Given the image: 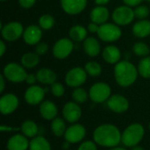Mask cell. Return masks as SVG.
Masks as SVG:
<instances>
[{
  "label": "cell",
  "instance_id": "d4e9b609",
  "mask_svg": "<svg viewBox=\"0 0 150 150\" xmlns=\"http://www.w3.org/2000/svg\"><path fill=\"white\" fill-rule=\"evenodd\" d=\"M88 35V30L81 25H73L69 31V36L74 42L83 41Z\"/></svg>",
  "mask_w": 150,
  "mask_h": 150
},
{
  "label": "cell",
  "instance_id": "5bb4252c",
  "mask_svg": "<svg viewBox=\"0 0 150 150\" xmlns=\"http://www.w3.org/2000/svg\"><path fill=\"white\" fill-rule=\"evenodd\" d=\"M18 106V98L12 93H7L0 98V112L4 114H10L13 112Z\"/></svg>",
  "mask_w": 150,
  "mask_h": 150
},
{
  "label": "cell",
  "instance_id": "816d5d0a",
  "mask_svg": "<svg viewBox=\"0 0 150 150\" xmlns=\"http://www.w3.org/2000/svg\"><path fill=\"white\" fill-rule=\"evenodd\" d=\"M146 1H148V2H149L150 3V0H146Z\"/></svg>",
  "mask_w": 150,
  "mask_h": 150
},
{
  "label": "cell",
  "instance_id": "c3c4849f",
  "mask_svg": "<svg viewBox=\"0 0 150 150\" xmlns=\"http://www.w3.org/2000/svg\"><path fill=\"white\" fill-rule=\"evenodd\" d=\"M132 150H144V149L142 147H139V146H135V147H134V149Z\"/></svg>",
  "mask_w": 150,
  "mask_h": 150
},
{
  "label": "cell",
  "instance_id": "74e56055",
  "mask_svg": "<svg viewBox=\"0 0 150 150\" xmlns=\"http://www.w3.org/2000/svg\"><path fill=\"white\" fill-rule=\"evenodd\" d=\"M78 150H97V146L93 142L87 141V142H83L79 146Z\"/></svg>",
  "mask_w": 150,
  "mask_h": 150
},
{
  "label": "cell",
  "instance_id": "30bf717a",
  "mask_svg": "<svg viewBox=\"0 0 150 150\" xmlns=\"http://www.w3.org/2000/svg\"><path fill=\"white\" fill-rule=\"evenodd\" d=\"M87 73L84 69L81 67H75L69 69L65 76V82L68 86L72 88H78L83 85L87 80Z\"/></svg>",
  "mask_w": 150,
  "mask_h": 150
},
{
  "label": "cell",
  "instance_id": "d6a6232c",
  "mask_svg": "<svg viewBox=\"0 0 150 150\" xmlns=\"http://www.w3.org/2000/svg\"><path fill=\"white\" fill-rule=\"evenodd\" d=\"M133 52L135 55L140 56V57H146L149 56L150 54V47L144 42H136L134 44L133 47Z\"/></svg>",
  "mask_w": 150,
  "mask_h": 150
},
{
  "label": "cell",
  "instance_id": "3957f363",
  "mask_svg": "<svg viewBox=\"0 0 150 150\" xmlns=\"http://www.w3.org/2000/svg\"><path fill=\"white\" fill-rule=\"evenodd\" d=\"M144 136V128L141 124L134 123L127 127L122 135L121 142L127 147H135Z\"/></svg>",
  "mask_w": 150,
  "mask_h": 150
},
{
  "label": "cell",
  "instance_id": "4fadbf2b",
  "mask_svg": "<svg viewBox=\"0 0 150 150\" xmlns=\"http://www.w3.org/2000/svg\"><path fill=\"white\" fill-rule=\"evenodd\" d=\"M46 91L44 88L39 85H31L25 92V100L27 104L32 105H36L42 103L45 98Z\"/></svg>",
  "mask_w": 150,
  "mask_h": 150
},
{
  "label": "cell",
  "instance_id": "ac0fdd59",
  "mask_svg": "<svg viewBox=\"0 0 150 150\" xmlns=\"http://www.w3.org/2000/svg\"><path fill=\"white\" fill-rule=\"evenodd\" d=\"M102 57L105 62L108 64H117L120 62L121 59V52L120 48L114 45L106 46L102 51Z\"/></svg>",
  "mask_w": 150,
  "mask_h": 150
},
{
  "label": "cell",
  "instance_id": "f6af8a7d",
  "mask_svg": "<svg viewBox=\"0 0 150 150\" xmlns=\"http://www.w3.org/2000/svg\"><path fill=\"white\" fill-rule=\"evenodd\" d=\"M4 79L5 77L4 76V75H0V92H3L4 90V86H5Z\"/></svg>",
  "mask_w": 150,
  "mask_h": 150
},
{
  "label": "cell",
  "instance_id": "e0dca14e",
  "mask_svg": "<svg viewBox=\"0 0 150 150\" xmlns=\"http://www.w3.org/2000/svg\"><path fill=\"white\" fill-rule=\"evenodd\" d=\"M62 114L64 119L70 123H75L79 120L82 115L80 106L76 102H68L65 104L62 109Z\"/></svg>",
  "mask_w": 150,
  "mask_h": 150
},
{
  "label": "cell",
  "instance_id": "5b68a950",
  "mask_svg": "<svg viewBox=\"0 0 150 150\" xmlns=\"http://www.w3.org/2000/svg\"><path fill=\"white\" fill-rule=\"evenodd\" d=\"M3 75L5 79L11 83H22L25 81L27 76L25 68L16 62H10L6 64L4 68Z\"/></svg>",
  "mask_w": 150,
  "mask_h": 150
},
{
  "label": "cell",
  "instance_id": "277c9868",
  "mask_svg": "<svg viewBox=\"0 0 150 150\" xmlns=\"http://www.w3.org/2000/svg\"><path fill=\"white\" fill-rule=\"evenodd\" d=\"M98 38L104 42H114L120 39L122 35V31L120 25L115 23H105L99 25L98 31Z\"/></svg>",
  "mask_w": 150,
  "mask_h": 150
},
{
  "label": "cell",
  "instance_id": "7bdbcfd3",
  "mask_svg": "<svg viewBox=\"0 0 150 150\" xmlns=\"http://www.w3.org/2000/svg\"><path fill=\"white\" fill-rule=\"evenodd\" d=\"M21 128H17V127H10L6 126H2L0 127V131L2 132H11V131H18Z\"/></svg>",
  "mask_w": 150,
  "mask_h": 150
},
{
  "label": "cell",
  "instance_id": "d590c367",
  "mask_svg": "<svg viewBox=\"0 0 150 150\" xmlns=\"http://www.w3.org/2000/svg\"><path fill=\"white\" fill-rule=\"evenodd\" d=\"M51 92L54 97L60 98L62 97L64 92H65V89L64 86L61 83H54L53 84H51Z\"/></svg>",
  "mask_w": 150,
  "mask_h": 150
},
{
  "label": "cell",
  "instance_id": "2e32d148",
  "mask_svg": "<svg viewBox=\"0 0 150 150\" xmlns=\"http://www.w3.org/2000/svg\"><path fill=\"white\" fill-rule=\"evenodd\" d=\"M86 134V130L80 124H74L66 129L64 134L65 140L70 143H77L81 142Z\"/></svg>",
  "mask_w": 150,
  "mask_h": 150
},
{
  "label": "cell",
  "instance_id": "ee69618b",
  "mask_svg": "<svg viewBox=\"0 0 150 150\" xmlns=\"http://www.w3.org/2000/svg\"><path fill=\"white\" fill-rule=\"evenodd\" d=\"M5 52H6V45L4 40H0V55L4 56Z\"/></svg>",
  "mask_w": 150,
  "mask_h": 150
},
{
  "label": "cell",
  "instance_id": "f35d334b",
  "mask_svg": "<svg viewBox=\"0 0 150 150\" xmlns=\"http://www.w3.org/2000/svg\"><path fill=\"white\" fill-rule=\"evenodd\" d=\"M36 3V0H18V4L23 9H30Z\"/></svg>",
  "mask_w": 150,
  "mask_h": 150
},
{
  "label": "cell",
  "instance_id": "83f0119b",
  "mask_svg": "<svg viewBox=\"0 0 150 150\" xmlns=\"http://www.w3.org/2000/svg\"><path fill=\"white\" fill-rule=\"evenodd\" d=\"M20 128H21L23 134L28 138H34L39 132L38 126L33 120H25L22 124Z\"/></svg>",
  "mask_w": 150,
  "mask_h": 150
},
{
  "label": "cell",
  "instance_id": "ffe728a7",
  "mask_svg": "<svg viewBox=\"0 0 150 150\" xmlns=\"http://www.w3.org/2000/svg\"><path fill=\"white\" fill-rule=\"evenodd\" d=\"M83 47L85 54L89 57H96L101 51L100 43L95 37H87L83 41Z\"/></svg>",
  "mask_w": 150,
  "mask_h": 150
},
{
  "label": "cell",
  "instance_id": "ba28073f",
  "mask_svg": "<svg viewBox=\"0 0 150 150\" xmlns=\"http://www.w3.org/2000/svg\"><path fill=\"white\" fill-rule=\"evenodd\" d=\"M74 41L70 38H62L53 46V55L58 60L68 58L74 50Z\"/></svg>",
  "mask_w": 150,
  "mask_h": 150
},
{
  "label": "cell",
  "instance_id": "8d00e7d4",
  "mask_svg": "<svg viewBox=\"0 0 150 150\" xmlns=\"http://www.w3.org/2000/svg\"><path fill=\"white\" fill-rule=\"evenodd\" d=\"M47 51H48V45L46 42L40 41L35 47V53L37 54H39L40 56L46 54L47 53Z\"/></svg>",
  "mask_w": 150,
  "mask_h": 150
},
{
  "label": "cell",
  "instance_id": "603a6c76",
  "mask_svg": "<svg viewBox=\"0 0 150 150\" xmlns=\"http://www.w3.org/2000/svg\"><path fill=\"white\" fill-rule=\"evenodd\" d=\"M58 110L54 103L50 100L43 101L40 105V113L45 120H54L57 115Z\"/></svg>",
  "mask_w": 150,
  "mask_h": 150
},
{
  "label": "cell",
  "instance_id": "ab89813d",
  "mask_svg": "<svg viewBox=\"0 0 150 150\" xmlns=\"http://www.w3.org/2000/svg\"><path fill=\"white\" fill-rule=\"evenodd\" d=\"M143 0H122L124 4L130 6V7H136L142 4Z\"/></svg>",
  "mask_w": 150,
  "mask_h": 150
},
{
  "label": "cell",
  "instance_id": "7c38bea8",
  "mask_svg": "<svg viewBox=\"0 0 150 150\" xmlns=\"http://www.w3.org/2000/svg\"><path fill=\"white\" fill-rule=\"evenodd\" d=\"M62 9L69 15H77L84 11L88 0H60Z\"/></svg>",
  "mask_w": 150,
  "mask_h": 150
},
{
  "label": "cell",
  "instance_id": "d6986e66",
  "mask_svg": "<svg viewBox=\"0 0 150 150\" xmlns=\"http://www.w3.org/2000/svg\"><path fill=\"white\" fill-rule=\"evenodd\" d=\"M110 17V11L105 6H99L97 5L94 7L91 13H90V18L91 22L97 23L98 25H101L107 22Z\"/></svg>",
  "mask_w": 150,
  "mask_h": 150
},
{
  "label": "cell",
  "instance_id": "9a60e30c",
  "mask_svg": "<svg viewBox=\"0 0 150 150\" xmlns=\"http://www.w3.org/2000/svg\"><path fill=\"white\" fill-rule=\"evenodd\" d=\"M107 105L110 110L117 113H122L127 111L129 107V102L122 95L115 94L109 98L107 100Z\"/></svg>",
  "mask_w": 150,
  "mask_h": 150
},
{
  "label": "cell",
  "instance_id": "60d3db41",
  "mask_svg": "<svg viewBox=\"0 0 150 150\" xmlns=\"http://www.w3.org/2000/svg\"><path fill=\"white\" fill-rule=\"evenodd\" d=\"M98 28H99V25H98L97 23H94V22H91L87 26L88 32H90L91 33H98Z\"/></svg>",
  "mask_w": 150,
  "mask_h": 150
},
{
  "label": "cell",
  "instance_id": "44dd1931",
  "mask_svg": "<svg viewBox=\"0 0 150 150\" xmlns=\"http://www.w3.org/2000/svg\"><path fill=\"white\" fill-rule=\"evenodd\" d=\"M27 137L24 134H15L11 136L7 142L8 150H26L29 147Z\"/></svg>",
  "mask_w": 150,
  "mask_h": 150
},
{
  "label": "cell",
  "instance_id": "bcb514c9",
  "mask_svg": "<svg viewBox=\"0 0 150 150\" xmlns=\"http://www.w3.org/2000/svg\"><path fill=\"white\" fill-rule=\"evenodd\" d=\"M110 3V0H95V4L99 6H106Z\"/></svg>",
  "mask_w": 150,
  "mask_h": 150
},
{
  "label": "cell",
  "instance_id": "1f68e13d",
  "mask_svg": "<svg viewBox=\"0 0 150 150\" xmlns=\"http://www.w3.org/2000/svg\"><path fill=\"white\" fill-rule=\"evenodd\" d=\"M84 69L86 71V73L91 76H98L101 75L102 73V67L101 65L97 62H94V61H91V62H88L85 66H84Z\"/></svg>",
  "mask_w": 150,
  "mask_h": 150
},
{
  "label": "cell",
  "instance_id": "f1b7e54d",
  "mask_svg": "<svg viewBox=\"0 0 150 150\" xmlns=\"http://www.w3.org/2000/svg\"><path fill=\"white\" fill-rule=\"evenodd\" d=\"M139 75L143 78H150V56L142 57L137 67Z\"/></svg>",
  "mask_w": 150,
  "mask_h": 150
},
{
  "label": "cell",
  "instance_id": "cb8c5ba5",
  "mask_svg": "<svg viewBox=\"0 0 150 150\" xmlns=\"http://www.w3.org/2000/svg\"><path fill=\"white\" fill-rule=\"evenodd\" d=\"M36 76L38 82L42 84H53L57 79L56 73L48 68L40 69L36 73Z\"/></svg>",
  "mask_w": 150,
  "mask_h": 150
},
{
  "label": "cell",
  "instance_id": "4dcf8cb0",
  "mask_svg": "<svg viewBox=\"0 0 150 150\" xmlns=\"http://www.w3.org/2000/svg\"><path fill=\"white\" fill-rule=\"evenodd\" d=\"M55 24L54 18L51 14H43L39 18V25L42 30H51Z\"/></svg>",
  "mask_w": 150,
  "mask_h": 150
},
{
  "label": "cell",
  "instance_id": "7a4b0ae2",
  "mask_svg": "<svg viewBox=\"0 0 150 150\" xmlns=\"http://www.w3.org/2000/svg\"><path fill=\"white\" fill-rule=\"evenodd\" d=\"M138 75L137 68L127 60L120 61L114 66V77L121 87H129L134 84Z\"/></svg>",
  "mask_w": 150,
  "mask_h": 150
},
{
  "label": "cell",
  "instance_id": "7dc6e473",
  "mask_svg": "<svg viewBox=\"0 0 150 150\" xmlns=\"http://www.w3.org/2000/svg\"><path fill=\"white\" fill-rule=\"evenodd\" d=\"M69 145H70V142H67L66 141V142L65 143H63V145H62V149H68L69 148Z\"/></svg>",
  "mask_w": 150,
  "mask_h": 150
},
{
  "label": "cell",
  "instance_id": "e575fe53",
  "mask_svg": "<svg viewBox=\"0 0 150 150\" xmlns=\"http://www.w3.org/2000/svg\"><path fill=\"white\" fill-rule=\"evenodd\" d=\"M134 16L138 19H146L150 13V8L147 5L140 4L134 8Z\"/></svg>",
  "mask_w": 150,
  "mask_h": 150
},
{
  "label": "cell",
  "instance_id": "9c48e42d",
  "mask_svg": "<svg viewBox=\"0 0 150 150\" xmlns=\"http://www.w3.org/2000/svg\"><path fill=\"white\" fill-rule=\"evenodd\" d=\"M89 97L94 103H104L111 97V87L106 83H96L90 88Z\"/></svg>",
  "mask_w": 150,
  "mask_h": 150
},
{
  "label": "cell",
  "instance_id": "8fae6325",
  "mask_svg": "<svg viewBox=\"0 0 150 150\" xmlns=\"http://www.w3.org/2000/svg\"><path fill=\"white\" fill-rule=\"evenodd\" d=\"M22 37L25 44L29 46H36L41 41L42 29L40 27V25H30L25 28Z\"/></svg>",
  "mask_w": 150,
  "mask_h": 150
},
{
  "label": "cell",
  "instance_id": "8992f818",
  "mask_svg": "<svg viewBox=\"0 0 150 150\" xmlns=\"http://www.w3.org/2000/svg\"><path fill=\"white\" fill-rule=\"evenodd\" d=\"M113 22L120 25L124 26L131 24L134 21V11L132 7L127 6L126 4L118 6L114 9L112 15Z\"/></svg>",
  "mask_w": 150,
  "mask_h": 150
},
{
  "label": "cell",
  "instance_id": "484cf974",
  "mask_svg": "<svg viewBox=\"0 0 150 150\" xmlns=\"http://www.w3.org/2000/svg\"><path fill=\"white\" fill-rule=\"evenodd\" d=\"M21 65L25 69H33L40 63V55L35 52H28L22 55Z\"/></svg>",
  "mask_w": 150,
  "mask_h": 150
},
{
  "label": "cell",
  "instance_id": "db71d44e",
  "mask_svg": "<svg viewBox=\"0 0 150 150\" xmlns=\"http://www.w3.org/2000/svg\"><path fill=\"white\" fill-rule=\"evenodd\" d=\"M149 8H150V5H149Z\"/></svg>",
  "mask_w": 150,
  "mask_h": 150
},
{
  "label": "cell",
  "instance_id": "836d02e7",
  "mask_svg": "<svg viewBox=\"0 0 150 150\" xmlns=\"http://www.w3.org/2000/svg\"><path fill=\"white\" fill-rule=\"evenodd\" d=\"M88 93L86 92V91L83 88H76L73 92H72V98L73 100L77 103V104H83L84 102H86L87 98H88Z\"/></svg>",
  "mask_w": 150,
  "mask_h": 150
},
{
  "label": "cell",
  "instance_id": "7402d4cb",
  "mask_svg": "<svg viewBox=\"0 0 150 150\" xmlns=\"http://www.w3.org/2000/svg\"><path fill=\"white\" fill-rule=\"evenodd\" d=\"M132 32L134 35L140 39L147 38L150 35V20L139 19L133 25Z\"/></svg>",
  "mask_w": 150,
  "mask_h": 150
},
{
  "label": "cell",
  "instance_id": "f5cc1de1",
  "mask_svg": "<svg viewBox=\"0 0 150 150\" xmlns=\"http://www.w3.org/2000/svg\"><path fill=\"white\" fill-rule=\"evenodd\" d=\"M149 129H150V124H149Z\"/></svg>",
  "mask_w": 150,
  "mask_h": 150
},
{
  "label": "cell",
  "instance_id": "681fc988",
  "mask_svg": "<svg viewBox=\"0 0 150 150\" xmlns=\"http://www.w3.org/2000/svg\"><path fill=\"white\" fill-rule=\"evenodd\" d=\"M110 150H127L125 149H123V148H119V147H115V148H112V149Z\"/></svg>",
  "mask_w": 150,
  "mask_h": 150
},
{
  "label": "cell",
  "instance_id": "4316f807",
  "mask_svg": "<svg viewBox=\"0 0 150 150\" xmlns=\"http://www.w3.org/2000/svg\"><path fill=\"white\" fill-rule=\"evenodd\" d=\"M30 150H51L48 141L42 136H35L32 139L29 144Z\"/></svg>",
  "mask_w": 150,
  "mask_h": 150
},
{
  "label": "cell",
  "instance_id": "52a82bcc",
  "mask_svg": "<svg viewBox=\"0 0 150 150\" xmlns=\"http://www.w3.org/2000/svg\"><path fill=\"white\" fill-rule=\"evenodd\" d=\"M23 25L18 21H12L3 25L1 23V34L3 39L8 42H13L23 36Z\"/></svg>",
  "mask_w": 150,
  "mask_h": 150
},
{
  "label": "cell",
  "instance_id": "b9f144b4",
  "mask_svg": "<svg viewBox=\"0 0 150 150\" xmlns=\"http://www.w3.org/2000/svg\"><path fill=\"white\" fill-rule=\"evenodd\" d=\"M37 81H38V80H37L36 75H34V74H27V76H26V78H25V82H26L28 84L33 85Z\"/></svg>",
  "mask_w": 150,
  "mask_h": 150
},
{
  "label": "cell",
  "instance_id": "6da1fadb",
  "mask_svg": "<svg viewBox=\"0 0 150 150\" xmlns=\"http://www.w3.org/2000/svg\"><path fill=\"white\" fill-rule=\"evenodd\" d=\"M121 135L117 127L111 124H105L95 129L93 139L97 144L102 147L115 148L121 142Z\"/></svg>",
  "mask_w": 150,
  "mask_h": 150
},
{
  "label": "cell",
  "instance_id": "f546056e",
  "mask_svg": "<svg viewBox=\"0 0 150 150\" xmlns=\"http://www.w3.org/2000/svg\"><path fill=\"white\" fill-rule=\"evenodd\" d=\"M51 129L54 134L57 137L62 136L66 132V126L62 119L55 118L51 123Z\"/></svg>",
  "mask_w": 150,
  "mask_h": 150
},
{
  "label": "cell",
  "instance_id": "f907efd6",
  "mask_svg": "<svg viewBox=\"0 0 150 150\" xmlns=\"http://www.w3.org/2000/svg\"><path fill=\"white\" fill-rule=\"evenodd\" d=\"M2 2H4V1H7V0H1Z\"/></svg>",
  "mask_w": 150,
  "mask_h": 150
}]
</instances>
